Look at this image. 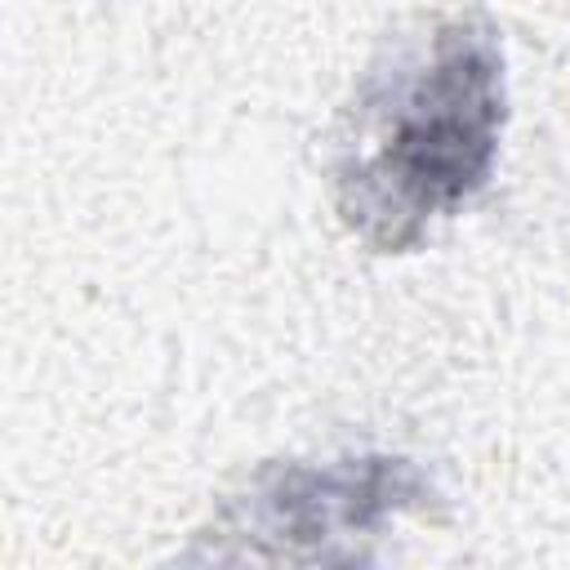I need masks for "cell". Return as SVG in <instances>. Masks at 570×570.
Wrapping results in <instances>:
<instances>
[{"mask_svg":"<svg viewBox=\"0 0 570 570\" xmlns=\"http://www.w3.org/2000/svg\"><path fill=\"white\" fill-rule=\"evenodd\" d=\"M494 129V67L468 45L445 49L428 80L401 89L387 116L370 120L374 156L361 165L356 205L392 223L436 214L459 200L485 169Z\"/></svg>","mask_w":570,"mask_h":570,"instance_id":"1","label":"cell"}]
</instances>
